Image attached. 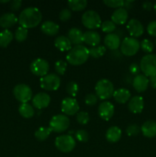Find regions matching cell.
Masks as SVG:
<instances>
[{"mask_svg":"<svg viewBox=\"0 0 156 157\" xmlns=\"http://www.w3.org/2000/svg\"><path fill=\"white\" fill-rule=\"evenodd\" d=\"M42 20L41 11L35 7H28L23 9L18 16V23L24 29H33L37 27Z\"/></svg>","mask_w":156,"mask_h":157,"instance_id":"obj_1","label":"cell"},{"mask_svg":"<svg viewBox=\"0 0 156 157\" xmlns=\"http://www.w3.org/2000/svg\"><path fill=\"white\" fill-rule=\"evenodd\" d=\"M90 57L89 48L84 45H75L72 48L66 56V60L70 64L73 66L81 65L88 60Z\"/></svg>","mask_w":156,"mask_h":157,"instance_id":"obj_2","label":"cell"},{"mask_svg":"<svg viewBox=\"0 0 156 157\" xmlns=\"http://www.w3.org/2000/svg\"><path fill=\"white\" fill-rule=\"evenodd\" d=\"M114 91L113 84L106 78L99 80L95 86L96 95L100 100L110 99L113 97Z\"/></svg>","mask_w":156,"mask_h":157,"instance_id":"obj_3","label":"cell"},{"mask_svg":"<svg viewBox=\"0 0 156 157\" xmlns=\"http://www.w3.org/2000/svg\"><path fill=\"white\" fill-rule=\"evenodd\" d=\"M140 69L147 78L156 76V55L148 54L141 59Z\"/></svg>","mask_w":156,"mask_h":157,"instance_id":"obj_4","label":"cell"},{"mask_svg":"<svg viewBox=\"0 0 156 157\" xmlns=\"http://www.w3.org/2000/svg\"><path fill=\"white\" fill-rule=\"evenodd\" d=\"M83 25L89 30H94L101 26L102 20L99 14L93 10H89L84 12L81 18Z\"/></svg>","mask_w":156,"mask_h":157,"instance_id":"obj_5","label":"cell"},{"mask_svg":"<svg viewBox=\"0 0 156 157\" xmlns=\"http://www.w3.org/2000/svg\"><path fill=\"white\" fill-rule=\"evenodd\" d=\"M140 48V43L136 38L132 37H125L120 44L121 53L127 57L136 55Z\"/></svg>","mask_w":156,"mask_h":157,"instance_id":"obj_6","label":"cell"},{"mask_svg":"<svg viewBox=\"0 0 156 157\" xmlns=\"http://www.w3.org/2000/svg\"><path fill=\"white\" fill-rule=\"evenodd\" d=\"M54 144L59 151L67 153L71 152L75 148L76 141L71 135H61L55 139Z\"/></svg>","mask_w":156,"mask_h":157,"instance_id":"obj_7","label":"cell"},{"mask_svg":"<svg viewBox=\"0 0 156 157\" xmlns=\"http://www.w3.org/2000/svg\"><path fill=\"white\" fill-rule=\"evenodd\" d=\"M70 127V119L64 114H58L52 117L49 123V127L52 132L63 133Z\"/></svg>","mask_w":156,"mask_h":157,"instance_id":"obj_8","label":"cell"},{"mask_svg":"<svg viewBox=\"0 0 156 157\" xmlns=\"http://www.w3.org/2000/svg\"><path fill=\"white\" fill-rule=\"evenodd\" d=\"M61 86V78L56 74H47L40 79V87L45 90H57Z\"/></svg>","mask_w":156,"mask_h":157,"instance_id":"obj_9","label":"cell"},{"mask_svg":"<svg viewBox=\"0 0 156 157\" xmlns=\"http://www.w3.org/2000/svg\"><path fill=\"white\" fill-rule=\"evenodd\" d=\"M13 94L17 101L21 104H24L28 103L32 99L33 93L28 85L25 84H19L14 87Z\"/></svg>","mask_w":156,"mask_h":157,"instance_id":"obj_10","label":"cell"},{"mask_svg":"<svg viewBox=\"0 0 156 157\" xmlns=\"http://www.w3.org/2000/svg\"><path fill=\"white\" fill-rule=\"evenodd\" d=\"M50 69L49 63L43 58L35 59L30 64V71L33 75L38 77L45 76L47 75Z\"/></svg>","mask_w":156,"mask_h":157,"instance_id":"obj_11","label":"cell"},{"mask_svg":"<svg viewBox=\"0 0 156 157\" xmlns=\"http://www.w3.org/2000/svg\"><path fill=\"white\" fill-rule=\"evenodd\" d=\"M61 111L66 116H73L78 113L80 110L79 103L75 98L67 97L65 98L61 102Z\"/></svg>","mask_w":156,"mask_h":157,"instance_id":"obj_12","label":"cell"},{"mask_svg":"<svg viewBox=\"0 0 156 157\" xmlns=\"http://www.w3.org/2000/svg\"><path fill=\"white\" fill-rule=\"evenodd\" d=\"M115 113L114 105L109 101H103L98 107V114L103 121H108L113 117Z\"/></svg>","mask_w":156,"mask_h":157,"instance_id":"obj_13","label":"cell"},{"mask_svg":"<svg viewBox=\"0 0 156 157\" xmlns=\"http://www.w3.org/2000/svg\"><path fill=\"white\" fill-rule=\"evenodd\" d=\"M126 29L131 37L135 38L142 35L145 31L143 25L136 18H132L128 21Z\"/></svg>","mask_w":156,"mask_h":157,"instance_id":"obj_14","label":"cell"},{"mask_svg":"<svg viewBox=\"0 0 156 157\" xmlns=\"http://www.w3.org/2000/svg\"><path fill=\"white\" fill-rule=\"evenodd\" d=\"M50 103V97L45 92H39L32 98L33 107L38 110H42L49 106Z\"/></svg>","mask_w":156,"mask_h":157,"instance_id":"obj_15","label":"cell"},{"mask_svg":"<svg viewBox=\"0 0 156 157\" xmlns=\"http://www.w3.org/2000/svg\"><path fill=\"white\" fill-rule=\"evenodd\" d=\"M149 84V79L144 75H138L133 78L132 86L139 93H142L147 90Z\"/></svg>","mask_w":156,"mask_h":157,"instance_id":"obj_16","label":"cell"},{"mask_svg":"<svg viewBox=\"0 0 156 157\" xmlns=\"http://www.w3.org/2000/svg\"><path fill=\"white\" fill-rule=\"evenodd\" d=\"M128 109L132 113H140L144 109V100L141 96H134L130 98Z\"/></svg>","mask_w":156,"mask_h":157,"instance_id":"obj_17","label":"cell"},{"mask_svg":"<svg viewBox=\"0 0 156 157\" xmlns=\"http://www.w3.org/2000/svg\"><path fill=\"white\" fill-rule=\"evenodd\" d=\"M105 47L111 51H116L121 44V39L116 33L107 34L104 38Z\"/></svg>","mask_w":156,"mask_h":157,"instance_id":"obj_18","label":"cell"},{"mask_svg":"<svg viewBox=\"0 0 156 157\" xmlns=\"http://www.w3.org/2000/svg\"><path fill=\"white\" fill-rule=\"evenodd\" d=\"M128 16V11L124 8H119L113 12L111 15V21L115 23V25H122L126 22Z\"/></svg>","mask_w":156,"mask_h":157,"instance_id":"obj_19","label":"cell"},{"mask_svg":"<svg viewBox=\"0 0 156 157\" xmlns=\"http://www.w3.org/2000/svg\"><path fill=\"white\" fill-rule=\"evenodd\" d=\"M84 42L90 47H96L99 45L101 37L99 34L95 31H87L84 33Z\"/></svg>","mask_w":156,"mask_h":157,"instance_id":"obj_20","label":"cell"},{"mask_svg":"<svg viewBox=\"0 0 156 157\" xmlns=\"http://www.w3.org/2000/svg\"><path fill=\"white\" fill-rule=\"evenodd\" d=\"M67 37L74 45H80L84 42V32L77 28H71L67 32Z\"/></svg>","mask_w":156,"mask_h":157,"instance_id":"obj_21","label":"cell"},{"mask_svg":"<svg viewBox=\"0 0 156 157\" xmlns=\"http://www.w3.org/2000/svg\"><path fill=\"white\" fill-rule=\"evenodd\" d=\"M18 21V18L12 12L5 13L0 17V26L3 29H8L15 25Z\"/></svg>","mask_w":156,"mask_h":157,"instance_id":"obj_22","label":"cell"},{"mask_svg":"<svg viewBox=\"0 0 156 157\" xmlns=\"http://www.w3.org/2000/svg\"><path fill=\"white\" fill-rule=\"evenodd\" d=\"M59 25L52 21H45L41 24V30L48 36H54L59 32Z\"/></svg>","mask_w":156,"mask_h":157,"instance_id":"obj_23","label":"cell"},{"mask_svg":"<svg viewBox=\"0 0 156 157\" xmlns=\"http://www.w3.org/2000/svg\"><path fill=\"white\" fill-rule=\"evenodd\" d=\"M141 132L148 138L156 136V122L154 121H148L144 123L141 127Z\"/></svg>","mask_w":156,"mask_h":157,"instance_id":"obj_24","label":"cell"},{"mask_svg":"<svg viewBox=\"0 0 156 157\" xmlns=\"http://www.w3.org/2000/svg\"><path fill=\"white\" fill-rule=\"evenodd\" d=\"M122 136V130L119 127L113 126L110 127L106 133V139L108 142L115 144L119 141Z\"/></svg>","mask_w":156,"mask_h":157,"instance_id":"obj_25","label":"cell"},{"mask_svg":"<svg viewBox=\"0 0 156 157\" xmlns=\"http://www.w3.org/2000/svg\"><path fill=\"white\" fill-rule=\"evenodd\" d=\"M54 46L61 52H67L72 48V44L68 38L64 35H60L55 38L54 41Z\"/></svg>","mask_w":156,"mask_h":157,"instance_id":"obj_26","label":"cell"},{"mask_svg":"<svg viewBox=\"0 0 156 157\" xmlns=\"http://www.w3.org/2000/svg\"><path fill=\"white\" fill-rule=\"evenodd\" d=\"M113 97L116 102L120 104H124L130 100L131 93L126 88H119L115 90Z\"/></svg>","mask_w":156,"mask_h":157,"instance_id":"obj_27","label":"cell"},{"mask_svg":"<svg viewBox=\"0 0 156 157\" xmlns=\"http://www.w3.org/2000/svg\"><path fill=\"white\" fill-rule=\"evenodd\" d=\"M18 113L24 118L29 119V118L33 117L35 115V109L33 106L29 104L28 103H24V104H20L18 107Z\"/></svg>","mask_w":156,"mask_h":157,"instance_id":"obj_28","label":"cell"},{"mask_svg":"<svg viewBox=\"0 0 156 157\" xmlns=\"http://www.w3.org/2000/svg\"><path fill=\"white\" fill-rule=\"evenodd\" d=\"M14 38V35L11 31L8 29L2 31L0 32V47L1 48H6L11 41H12Z\"/></svg>","mask_w":156,"mask_h":157,"instance_id":"obj_29","label":"cell"},{"mask_svg":"<svg viewBox=\"0 0 156 157\" xmlns=\"http://www.w3.org/2000/svg\"><path fill=\"white\" fill-rule=\"evenodd\" d=\"M87 1L86 0H70L67 2V6L70 11L80 12L86 9L87 6Z\"/></svg>","mask_w":156,"mask_h":157,"instance_id":"obj_30","label":"cell"},{"mask_svg":"<svg viewBox=\"0 0 156 157\" xmlns=\"http://www.w3.org/2000/svg\"><path fill=\"white\" fill-rule=\"evenodd\" d=\"M51 130L50 127H39L36 131L35 132V136L38 141H42L46 140L47 138L49 137L50 134L51 133Z\"/></svg>","mask_w":156,"mask_h":157,"instance_id":"obj_31","label":"cell"},{"mask_svg":"<svg viewBox=\"0 0 156 157\" xmlns=\"http://www.w3.org/2000/svg\"><path fill=\"white\" fill-rule=\"evenodd\" d=\"M106 52V48L103 45H98L89 48L90 56L93 58H99L103 56Z\"/></svg>","mask_w":156,"mask_h":157,"instance_id":"obj_32","label":"cell"},{"mask_svg":"<svg viewBox=\"0 0 156 157\" xmlns=\"http://www.w3.org/2000/svg\"><path fill=\"white\" fill-rule=\"evenodd\" d=\"M28 30L20 26L15 30L14 38L18 42H22L25 41L26 38H28Z\"/></svg>","mask_w":156,"mask_h":157,"instance_id":"obj_33","label":"cell"},{"mask_svg":"<svg viewBox=\"0 0 156 157\" xmlns=\"http://www.w3.org/2000/svg\"><path fill=\"white\" fill-rule=\"evenodd\" d=\"M66 92L67 94L70 95V98H75L79 92V85L74 81H70L67 84Z\"/></svg>","mask_w":156,"mask_h":157,"instance_id":"obj_34","label":"cell"},{"mask_svg":"<svg viewBox=\"0 0 156 157\" xmlns=\"http://www.w3.org/2000/svg\"><path fill=\"white\" fill-rule=\"evenodd\" d=\"M100 28L102 32L107 34L114 33L115 30L116 29V25L111 20H106V21L102 22Z\"/></svg>","mask_w":156,"mask_h":157,"instance_id":"obj_35","label":"cell"},{"mask_svg":"<svg viewBox=\"0 0 156 157\" xmlns=\"http://www.w3.org/2000/svg\"><path fill=\"white\" fill-rule=\"evenodd\" d=\"M67 64L63 60H58L54 64V70L58 75H64L67 71Z\"/></svg>","mask_w":156,"mask_h":157,"instance_id":"obj_36","label":"cell"},{"mask_svg":"<svg viewBox=\"0 0 156 157\" xmlns=\"http://www.w3.org/2000/svg\"><path fill=\"white\" fill-rule=\"evenodd\" d=\"M140 48L144 52L148 53V55L154 50V44L149 39H144L140 42Z\"/></svg>","mask_w":156,"mask_h":157,"instance_id":"obj_37","label":"cell"},{"mask_svg":"<svg viewBox=\"0 0 156 157\" xmlns=\"http://www.w3.org/2000/svg\"><path fill=\"white\" fill-rule=\"evenodd\" d=\"M76 119L79 124H80V125H86L90 121V116H89V113L87 112L80 111L76 113Z\"/></svg>","mask_w":156,"mask_h":157,"instance_id":"obj_38","label":"cell"},{"mask_svg":"<svg viewBox=\"0 0 156 157\" xmlns=\"http://www.w3.org/2000/svg\"><path fill=\"white\" fill-rule=\"evenodd\" d=\"M75 137L76 140L80 143H87L89 140V133L84 130H78L77 131L75 132Z\"/></svg>","mask_w":156,"mask_h":157,"instance_id":"obj_39","label":"cell"},{"mask_svg":"<svg viewBox=\"0 0 156 157\" xmlns=\"http://www.w3.org/2000/svg\"><path fill=\"white\" fill-rule=\"evenodd\" d=\"M103 3L108 7L116 9L119 8H123L124 6L123 0H104Z\"/></svg>","mask_w":156,"mask_h":157,"instance_id":"obj_40","label":"cell"},{"mask_svg":"<svg viewBox=\"0 0 156 157\" xmlns=\"http://www.w3.org/2000/svg\"><path fill=\"white\" fill-rule=\"evenodd\" d=\"M127 135L129 136H136L139 135L141 132V127L136 124H131L125 129Z\"/></svg>","mask_w":156,"mask_h":157,"instance_id":"obj_41","label":"cell"},{"mask_svg":"<svg viewBox=\"0 0 156 157\" xmlns=\"http://www.w3.org/2000/svg\"><path fill=\"white\" fill-rule=\"evenodd\" d=\"M84 102L88 106H94L98 102V98L95 94H88L84 98Z\"/></svg>","mask_w":156,"mask_h":157,"instance_id":"obj_42","label":"cell"},{"mask_svg":"<svg viewBox=\"0 0 156 157\" xmlns=\"http://www.w3.org/2000/svg\"><path fill=\"white\" fill-rule=\"evenodd\" d=\"M72 17V12L70 9H64L60 12L59 13V18L61 21H69Z\"/></svg>","mask_w":156,"mask_h":157,"instance_id":"obj_43","label":"cell"},{"mask_svg":"<svg viewBox=\"0 0 156 157\" xmlns=\"http://www.w3.org/2000/svg\"><path fill=\"white\" fill-rule=\"evenodd\" d=\"M147 32L151 36L156 37V20L152 21L147 26Z\"/></svg>","mask_w":156,"mask_h":157,"instance_id":"obj_44","label":"cell"},{"mask_svg":"<svg viewBox=\"0 0 156 157\" xmlns=\"http://www.w3.org/2000/svg\"><path fill=\"white\" fill-rule=\"evenodd\" d=\"M128 70H129V72L132 74V75H136H136H139V73H140L141 71L140 66H139L138 64H136V63H132V64H130Z\"/></svg>","mask_w":156,"mask_h":157,"instance_id":"obj_45","label":"cell"},{"mask_svg":"<svg viewBox=\"0 0 156 157\" xmlns=\"http://www.w3.org/2000/svg\"><path fill=\"white\" fill-rule=\"evenodd\" d=\"M21 5H22V2L21 0H14V1L10 2V9L15 12V11L19 10L20 8L21 7Z\"/></svg>","mask_w":156,"mask_h":157,"instance_id":"obj_46","label":"cell"},{"mask_svg":"<svg viewBox=\"0 0 156 157\" xmlns=\"http://www.w3.org/2000/svg\"><path fill=\"white\" fill-rule=\"evenodd\" d=\"M133 3H134V1H130V0H127V1H124V6L123 8L125 9H126L127 11L128 9H132L133 7Z\"/></svg>","mask_w":156,"mask_h":157,"instance_id":"obj_47","label":"cell"},{"mask_svg":"<svg viewBox=\"0 0 156 157\" xmlns=\"http://www.w3.org/2000/svg\"><path fill=\"white\" fill-rule=\"evenodd\" d=\"M142 8H143L146 11H150L153 8L152 3L150 2H145L142 4Z\"/></svg>","mask_w":156,"mask_h":157,"instance_id":"obj_48","label":"cell"},{"mask_svg":"<svg viewBox=\"0 0 156 157\" xmlns=\"http://www.w3.org/2000/svg\"><path fill=\"white\" fill-rule=\"evenodd\" d=\"M149 83L152 88H156V76L151 77L149 79Z\"/></svg>","mask_w":156,"mask_h":157,"instance_id":"obj_49","label":"cell"},{"mask_svg":"<svg viewBox=\"0 0 156 157\" xmlns=\"http://www.w3.org/2000/svg\"><path fill=\"white\" fill-rule=\"evenodd\" d=\"M153 8H154V12H155V14H156V2L154 3V6H153Z\"/></svg>","mask_w":156,"mask_h":157,"instance_id":"obj_50","label":"cell"},{"mask_svg":"<svg viewBox=\"0 0 156 157\" xmlns=\"http://www.w3.org/2000/svg\"><path fill=\"white\" fill-rule=\"evenodd\" d=\"M0 2L1 3H6V2H9V1H0Z\"/></svg>","mask_w":156,"mask_h":157,"instance_id":"obj_51","label":"cell"},{"mask_svg":"<svg viewBox=\"0 0 156 157\" xmlns=\"http://www.w3.org/2000/svg\"><path fill=\"white\" fill-rule=\"evenodd\" d=\"M155 45H156V40H155Z\"/></svg>","mask_w":156,"mask_h":157,"instance_id":"obj_52","label":"cell"}]
</instances>
